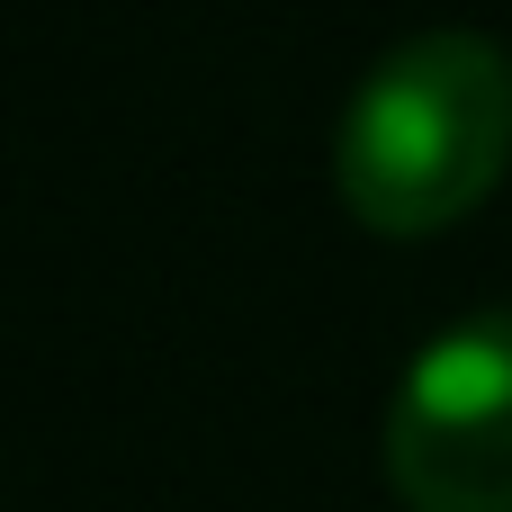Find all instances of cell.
Wrapping results in <instances>:
<instances>
[{"mask_svg": "<svg viewBox=\"0 0 512 512\" xmlns=\"http://www.w3.org/2000/svg\"><path fill=\"white\" fill-rule=\"evenodd\" d=\"M504 162L512 63L477 27H432V36H405L396 54H378L333 126V189L387 243H423V234L459 225L468 207H486Z\"/></svg>", "mask_w": 512, "mask_h": 512, "instance_id": "cell-1", "label": "cell"}, {"mask_svg": "<svg viewBox=\"0 0 512 512\" xmlns=\"http://www.w3.org/2000/svg\"><path fill=\"white\" fill-rule=\"evenodd\" d=\"M387 486L405 512H512V306L441 324L405 360Z\"/></svg>", "mask_w": 512, "mask_h": 512, "instance_id": "cell-2", "label": "cell"}]
</instances>
